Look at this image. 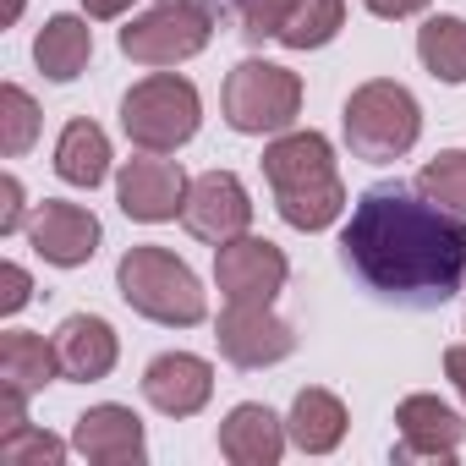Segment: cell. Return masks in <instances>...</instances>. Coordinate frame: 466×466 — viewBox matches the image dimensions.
I'll return each mask as SVG.
<instances>
[{
  "label": "cell",
  "mask_w": 466,
  "mask_h": 466,
  "mask_svg": "<svg viewBox=\"0 0 466 466\" xmlns=\"http://www.w3.org/2000/svg\"><path fill=\"white\" fill-rule=\"evenodd\" d=\"M346 264L384 297L444 302L466 275V219L406 187H373L346 225Z\"/></svg>",
  "instance_id": "cell-1"
},
{
  "label": "cell",
  "mask_w": 466,
  "mask_h": 466,
  "mask_svg": "<svg viewBox=\"0 0 466 466\" xmlns=\"http://www.w3.org/2000/svg\"><path fill=\"white\" fill-rule=\"evenodd\" d=\"M264 176L275 187V203H280L286 225H297V230H324L346 208V187L335 176L329 137H319V132H291V137L269 143L264 148Z\"/></svg>",
  "instance_id": "cell-2"
},
{
  "label": "cell",
  "mask_w": 466,
  "mask_h": 466,
  "mask_svg": "<svg viewBox=\"0 0 466 466\" xmlns=\"http://www.w3.org/2000/svg\"><path fill=\"white\" fill-rule=\"evenodd\" d=\"M116 286H121L127 308L154 324H198L208 313L198 275L165 248H132L116 269Z\"/></svg>",
  "instance_id": "cell-3"
},
{
  "label": "cell",
  "mask_w": 466,
  "mask_h": 466,
  "mask_svg": "<svg viewBox=\"0 0 466 466\" xmlns=\"http://www.w3.org/2000/svg\"><path fill=\"white\" fill-rule=\"evenodd\" d=\"M417 132H422V110L400 83L379 77V83H362L346 99V143H351L357 159L390 165L417 143Z\"/></svg>",
  "instance_id": "cell-4"
},
{
  "label": "cell",
  "mask_w": 466,
  "mask_h": 466,
  "mask_svg": "<svg viewBox=\"0 0 466 466\" xmlns=\"http://www.w3.org/2000/svg\"><path fill=\"white\" fill-rule=\"evenodd\" d=\"M198 88L176 72H154L121 99V127L143 154H176L198 132Z\"/></svg>",
  "instance_id": "cell-5"
},
{
  "label": "cell",
  "mask_w": 466,
  "mask_h": 466,
  "mask_svg": "<svg viewBox=\"0 0 466 466\" xmlns=\"http://www.w3.org/2000/svg\"><path fill=\"white\" fill-rule=\"evenodd\" d=\"M297 110H302V83H297V72H286L275 61H242L225 77V121L248 137L286 132L297 121Z\"/></svg>",
  "instance_id": "cell-6"
},
{
  "label": "cell",
  "mask_w": 466,
  "mask_h": 466,
  "mask_svg": "<svg viewBox=\"0 0 466 466\" xmlns=\"http://www.w3.org/2000/svg\"><path fill=\"white\" fill-rule=\"evenodd\" d=\"M203 45H208V12L192 6V0H165V6L121 28V50L137 66H176V61H192Z\"/></svg>",
  "instance_id": "cell-7"
},
{
  "label": "cell",
  "mask_w": 466,
  "mask_h": 466,
  "mask_svg": "<svg viewBox=\"0 0 466 466\" xmlns=\"http://www.w3.org/2000/svg\"><path fill=\"white\" fill-rule=\"evenodd\" d=\"M181 225L192 230L198 242H237L248 237V225H253V203H248V187L230 176V170H208L187 187V203H181Z\"/></svg>",
  "instance_id": "cell-8"
},
{
  "label": "cell",
  "mask_w": 466,
  "mask_h": 466,
  "mask_svg": "<svg viewBox=\"0 0 466 466\" xmlns=\"http://www.w3.org/2000/svg\"><path fill=\"white\" fill-rule=\"evenodd\" d=\"M219 351L237 362V368H269L280 357L297 351V335L286 319L269 313V302H230L219 313Z\"/></svg>",
  "instance_id": "cell-9"
},
{
  "label": "cell",
  "mask_w": 466,
  "mask_h": 466,
  "mask_svg": "<svg viewBox=\"0 0 466 466\" xmlns=\"http://www.w3.org/2000/svg\"><path fill=\"white\" fill-rule=\"evenodd\" d=\"M214 280L225 302H275L286 286V253L264 237H237L214 258Z\"/></svg>",
  "instance_id": "cell-10"
},
{
  "label": "cell",
  "mask_w": 466,
  "mask_h": 466,
  "mask_svg": "<svg viewBox=\"0 0 466 466\" xmlns=\"http://www.w3.org/2000/svg\"><path fill=\"white\" fill-rule=\"evenodd\" d=\"M28 242L45 264H61V269H77L99 253V219L77 203H39L34 225H28Z\"/></svg>",
  "instance_id": "cell-11"
},
{
  "label": "cell",
  "mask_w": 466,
  "mask_h": 466,
  "mask_svg": "<svg viewBox=\"0 0 466 466\" xmlns=\"http://www.w3.org/2000/svg\"><path fill=\"white\" fill-rule=\"evenodd\" d=\"M187 187H192V181H187L181 165H170V159H127V165H121V181H116L121 208H127L132 219H148V225L176 219L181 203H187Z\"/></svg>",
  "instance_id": "cell-12"
},
{
  "label": "cell",
  "mask_w": 466,
  "mask_h": 466,
  "mask_svg": "<svg viewBox=\"0 0 466 466\" xmlns=\"http://www.w3.org/2000/svg\"><path fill=\"white\" fill-rule=\"evenodd\" d=\"M208 390H214V368H208L203 357H187V351H165V357H154L148 373H143V395H148V406L165 411V417H192V411H203Z\"/></svg>",
  "instance_id": "cell-13"
},
{
  "label": "cell",
  "mask_w": 466,
  "mask_h": 466,
  "mask_svg": "<svg viewBox=\"0 0 466 466\" xmlns=\"http://www.w3.org/2000/svg\"><path fill=\"white\" fill-rule=\"evenodd\" d=\"M395 422H400V444H395L400 461L406 455H439V461H450L461 450V439H466V422L439 395H406L400 411H395Z\"/></svg>",
  "instance_id": "cell-14"
},
{
  "label": "cell",
  "mask_w": 466,
  "mask_h": 466,
  "mask_svg": "<svg viewBox=\"0 0 466 466\" xmlns=\"http://www.w3.org/2000/svg\"><path fill=\"white\" fill-rule=\"evenodd\" d=\"M72 450L99 466H137L143 461V422L127 406H94L72 428Z\"/></svg>",
  "instance_id": "cell-15"
},
{
  "label": "cell",
  "mask_w": 466,
  "mask_h": 466,
  "mask_svg": "<svg viewBox=\"0 0 466 466\" xmlns=\"http://www.w3.org/2000/svg\"><path fill=\"white\" fill-rule=\"evenodd\" d=\"M219 450L225 461H237V466H275L280 450H286V428L269 406H237L225 422H219Z\"/></svg>",
  "instance_id": "cell-16"
},
{
  "label": "cell",
  "mask_w": 466,
  "mask_h": 466,
  "mask_svg": "<svg viewBox=\"0 0 466 466\" xmlns=\"http://www.w3.org/2000/svg\"><path fill=\"white\" fill-rule=\"evenodd\" d=\"M56 351H61V373L66 379L94 384V379H105L116 368V329L105 319H94V313H72L61 324V335H56Z\"/></svg>",
  "instance_id": "cell-17"
},
{
  "label": "cell",
  "mask_w": 466,
  "mask_h": 466,
  "mask_svg": "<svg viewBox=\"0 0 466 466\" xmlns=\"http://www.w3.org/2000/svg\"><path fill=\"white\" fill-rule=\"evenodd\" d=\"M56 373H61V351L45 335H28V329H6V335H0V390L34 395Z\"/></svg>",
  "instance_id": "cell-18"
},
{
  "label": "cell",
  "mask_w": 466,
  "mask_h": 466,
  "mask_svg": "<svg viewBox=\"0 0 466 466\" xmlns=\"http://www.w3.org/2000/svg\"><path fill=\"white\" fill-rule=\"evenodd\" d=\"M23 400L28 395H12V390H0V461L6 466H56L66 455V444L45 428H34L23 417Z\"/></svg>",
  "instance_id": "cell-19"
},
{
  "label": "cell",
  "mask_w": 466,
  "mask_h": 466,
  "mask_svg": "<svg viewBox=\"0 0 466 466\" xmlns=\"http://www.w3.org/2000/svg\"><path fill=\"white\" fill-rule=\"evenodd\" d=\"M88 56H94V28L77 23V17H50L45 34L34 39V61H39V72L56 77V83H72V77L88 66Z\"/></svg>",
  "instance_id": "cell-20"
},
{
  "label": "cell",
  "mask_w": 466,
  "mask_h": 466,
  "mask_svg": "<svg viewBox=\"0 0 466 466\" xmlns=\"http://www.w3.org/2000/svg\"><path fill=\"white\" fill-rule=\"evenodd\" d=\"M110 170V143L94 121H72L56 143V176L72 187H99Z\"/></svg>",
  "instance_id": "cell-21"
},
{
  "label": "cell",
  "mask_w": 466,
  "mask_h": 466,
  "mask_svg": "<svg viewBox=\"0 0 466 466\" xmlns=\"http://www.w3.org/2000/svg\"><path fill=\"white\" fill-rule=\"evenodd\" d=\"M291 439L308 450V455H324L346 439V406L329 395V390H302L297 406H291Z\"/></svg>",
  "instance_id": "cell-22"
},
{
  "label": "cell",
  "mask_w": 466,
  "mask_h": 466,
  "mask_svg": "<svg viewBox=\"0 0 466 466\" xmlns=\"http://www.w3.org/2000/svg\"><path fill=\"white\" fill-rule=\"evenodd\" d=\"M417 56L439 83H466V23L461 17H428L417 28Z\"/></svg>",
  "instance_id": "cell-23"
},
{
  "label": "cell",
  "mask_w": 466,
  "mask_h": 466,
  "mask_svg": "<svg viewBox=\"0 0 466 466\" xmlns=\"http://www.w3.org/2000/svg\"><path fill=\"white\" fill-rule=\"evenodd\" d=\"M340 23H346V0H297L286 28H280V45L319 50V45H329L340 34Z\"/></svg>",
  "instance_id": "cell-24"
},
{
  "label": "cell",
  "mask_w": 466,
  "mask_h": 466,
  "mask_svg": "<svg viewBox=\"0 0 466 466\" xmlns=\"http://www.w3.org/2000/svg\"><path fill=\"white\" fill-rule=\"evenodd\" d=\"M34 137H39V105L17 83H6L0 88V154L17 159V154L34 148Z\"/></svg>",
  "instance_id": "cell-25"
},
{
  "label": "cell",
  "mask_w": 466,
  "mask_h": 466,
  "mask_svg": "<svg viewBox=\"0 0 466 466\" xmlns=\"http://www.w3.org/2000/svg\"><path fill=\"white\" fill-rule=\"evenodd\" d=\"M417 187H422L433 203H444V208L466 214V148H450V154L428 159V165H422V176H417Z\"/></svg>",
  "instance_id": "cell-26"
},
{
  "label": "cell",
  "mask_w": 466,
  "mask_h": 466,
  "mask_svg": "<svg viewBox=\"0 0 466 466\" xmlns=\"http://www.w3.org/2000/svg\"><path fill=\"white\" fill-rule=\"evenodd\" d=\"M297 0H242V34L248 39H280Z\"/></svg>",
  "instance_id": "cell-27"
},
{
  "label": "cell",
  "mask_w": 466,
  "mask_h": 466,
  "mask_svg": "<svg viewBox=\"0 0 466 466\" xmlns=\"http://www.w3.org/2000/svg\"><path fill=\"white\" fill-rule=\"evenodd\" d=\"M28 275L17 269V264H6V269H0V313H17L23 302H28Z\"/></svg>",
  "instance_id": "cell-28"
},
{
  "label": "cell",
  "mask_w": 466,
  "mask_h": 466,
  "mask_svg": "<svg viewBox=\"0 0 466 466\" xmlns=\"http://www.w3.org/2000/svg\"><path fill=\"white\" fill-rule=\"evenodd\" d=\"M17 225H23V187H17V176H6L0 181V237H12Z\"/></svg>",
  "instance_id": "cell-29"
},
{
  "label": "cell",
  "mask_w": 466,
  "mask_h": 466,
  "mask_svg": "<svg viewBox=\"0 0 466 466\" xmlns=\"http://www.w3.org/2000/svg\"><path fill=\"white\" fill-rule=\"evenodd\" d=\"M428 0H368V12L373 17H411V12H422Z\"/></svg>",
  "instance_id": "cell-30"
},
{
  "label": "cell",
  "mask_w": 466,
  "mask_h": 466,
  "mask_svg": "<svg viewBox=\"0 0 466 466\" xmlns=\"http://www.w3.org/2000/svg\"><path fill=\"white\" fill-rule=\"evenodd\" d=\"M444 373H450V384H455V390H461V400H466V346L444 351Z\"/></svg>",
  "instance_id": "cell-31"
},
{
  "label": "cell",
  "mask_w": 466,
  "mask_h": 466,
  "mask_svg": "<svg viewBox=\"0 0 466 466\" xmlns=\"http://www.w3.org/2000/svg\"><path fill=\"white\" fill-rule=\"evenodd\" d=\"M83 6H88V17H121L132 0H83Z\"/></svg>",
  "instance_id": "cell-32"
},
{
  "label": "cell",
  "mask_w": 466,
  "mask_h": 466,
  "mask_svg": "<svg viewBox=\"0 0 466 466\" xmlns=\"http://www.w3.org/2000/svg\"><path fill=\"white\" fill-rule=\"evenodd\" d=\"M17 12H23V0H6V23H17Z\"/></svg>",
  "instance_id": "cell-33"
}]
</instances>
